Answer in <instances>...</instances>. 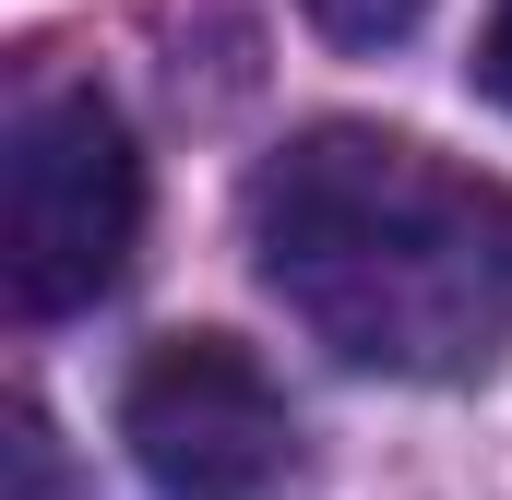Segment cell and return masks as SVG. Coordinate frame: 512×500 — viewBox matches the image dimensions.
<instances>
[{"label": "cell", "mask_w": 512, "mask_h": 500, "mask_svg": "<svg viewBox=\"0 0 512 500\" xmlns=\"http://www.w3.org/2000/svg\"><path fill=\"white\" fill-rule=\"evenodd\" d=\"M120 441L155 500H286L298 477V417L251 346L227 334H167L120 381Z\"/></svg>", "instance_id": "cell-3"}, {"label": "cell", "mask_w": 512, "mask_h": 500, "mask_svg": "<svg viewBox=\"0 0 512 500\" xmlns=\"http://www.w3.org/2000/svg\"><path fill=\"white\" fill-rule=\"evenodd\" d=\"M0 500H84L72 489V465H60V429L12 393V417H0Z\"/></svg>", "instance_id": "cell-4"}, {"label": "cell", "mask_w": 512, "mask_h": 500, "mask_svg": "<svg viewBox=\"0 0 512 500\" xmlns=\"http://www.w3.org/2000/svg\"><path fill=\"white\" fill-rule=\"evenodd\" d=\"M262 286L382 381H477L512 346V179L417 131L322 120L251 179Z\"/></svg>", "instance_id": "cell-1"}, {"label": "cell", "mask_w": 512, "mask_h": 500, "mask_svg": "<svg viewBox=\"0 0 512 500\" xmlns=\"http://www.w3.org/2000/svg\"><path fill=\"white\" fill-rule=\"evenodd\" d=\"M477 96H489V108H512V0L489 12V36H477Z\"/></svg>", "instance_id": "cell-6"}, {"label": "cell", "mask_w": 512, "mask_h": 500, "mask_svg": "<svg viewBox=\"0 0 512 500\" xmlns=\"http://www.w3.org/2000/svg\"><path fill=\"white\" fill-rule=\"evenodd\" d=\"M143 239V155L120 108L96 84H24L0 131V262H12V310L60 322L96 310L131 274Z\"/></svg>", "instance_id": "cell-2"}, {"label": "cell", "mask_w": 512, "mask_h": 500, "mask_svg": "<svg viewBox=\"0 0 512 500\" xmlns=\"http://www.w3.org/2000/svg\"><path fill=\"white\" fill-rule=\"evenodd\" d=\"M298 12H310L334 48H393V36H417L429 0H298Z\"/></svg>", "instance_id": "cell-5"}]
</instances>
